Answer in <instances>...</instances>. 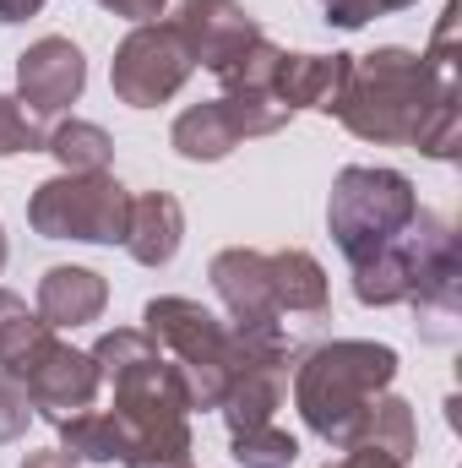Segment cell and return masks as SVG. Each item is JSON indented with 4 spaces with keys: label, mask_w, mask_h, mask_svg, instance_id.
Listing matches in <instances>:
<instances>
[{
    "label": "cell",
    "mask_w": 462,
    "mask_h": 468,
    "mask_svg": "<svg viewBox=\"0 0 462 468\" xmlns=\"http://www.w3.org/2000/svg\"><path fill=\"white\" fill-rule=\"evenodd\" d=\"M38 11H44V0H0V27L27 22V16H38Z\"/></svg>",
    "instance_id": "obj_31"
},
{
    "label": "cell",
    "mask_w": 462,
    "mask_h": 468,
    "mask_svg": "<svg viewBox=\"0 0 462 468\" xmlns=\"http://www.w3.org/2000/svg\"><path fill=\"white\" fill-rule=\"evenodd\" d=\"M22 468H77V463H71L66 452H27V458H22Z\"/></svg>",
    "instance_id": "obj_32"
},
{
    "label": "cell",
    "mask_w": 462,
    "mask_h": 468,
    "mask_svg": "<svg viewBox=\"0 0 462 468\" xmlns=\"http://www.w3.org/2000/svg\"><path fill=\"white\" fill-rule=\"evenodd\" d=\"M289 120L294 115L283 104H272V99H234V93H224V99L191 104L185 115L174 120L169 142H174V153L185 164H218V158H229L239 142L278 136Z\"/></svg>",
    "instance_id": "obj_8"
},
{
    "label": "cell",
    "mask_w": 462,
    "mask_h": 468,
    "mask_svg": "<svg viewBox=\"0 0 462 468\" xmlns=\"http://www.w3.org/2000/svg\"><path fill=\"white\" fill-rule=\"evenodd\" d=\"M60 431V452L71 463H120L125 458V431H120L115 409H77L66 420H55Z\"/></svg>",
    "instance_id": "obj_22"
},
{
    "label": "cell",
    "mask_w": 462,
    "mask_h": 468,
    "mask_svg": "<svg viewBox=\"0 0 462 468\" xmlns=\"http://www.w3.org/2000/svg\"><path fill=\"white\" fill-rule=\"evenodd\" d=\"M55 327L38 316V311H27V300L22 294H11V289H0V370L5 376H27L44 354L55 349Z\"/></svg>",
    "instance_id": "obj_20"
},
{
    "label": "cell",
    "mask_w": 462,
    "mask_h": 468,
    "mask_svg": "<svg viewBox=\"0 0 462 468\" xmlns=\"http://www.w3.org/2000/svg\"><path fill=\"white\" fill-rule=\"evenodd\" d=\"M99 376L110 387L125 458L120 468H191V392L169 354L158 349L142 327H115L93 344Z\"/></svg>",
    "instance_id": "obj_2"
},
{
    "label": "cell",
    "mask_w": 462,
    "mask_h": 468,
    "mask_svg": "<svg viewBox=\"0 0 462 468\" xmlns=\"http://www.w3.org/2000/svg\"><path fill=\"white\" fill-rule=\"evenodd\" d=\"M5 256H11V245H5V229H0V272H5Z\"/></svg>",
    "instance_id": "obj_33"
},
{
    "label": "cell",
    "mask_w": 462,
    "mask_h": 468,
    "mask_svg": "<svg viewBox=\"0 0 462 468\" xmlns=\"http://www.w3.org/2000/svg\"><path fill=\"white\" fill-rule=\"evenodd\" d=\"M191 71H196V60L169 22H136L110 60V88L131 110H158L191 82Z\"/></svg>",
    "instance_id": "obj_7"
},
{
    "label": "cell",
    "mask_w": 462,
    "mask_h": 468,
    "mask_svg": "<svg viewBox=\"0 0 462 468\" xmlns=\"http://www.w3.org/2000/svg\"><path fill=\"white\" fill-rule=\"evenodd\" d=\"M22 387H27V398H33V414L66 420V414L99 403L104 376H99V359H93V354H82V349H71V344L55 338V349L22 376Z\"/></svg>",
    "instance_id": "obj_13"
},
{
    "label": "cell",
    "mask_w": 462,
    "mask_h": 468,
    "mask_svg": "<svg viewBox=\"0 0 462 468\" xmlns=\"http://www.w3.org/2000/svg\"><path fill=\"white\" fill-rule=\"evenodd\" d=\"M278 60H283V49L261 33L250 49H239L229 66L218 71V82H224V93L234 99H272V77H278Z\"/></svg>",
    "instance_id": "obj_24"
},
{
    "label": "cell",
    "mask_w": 462,
    "mask_h": 468,
    "mask_svg": "<svg viewBox=\"0 0 462 468\" xmlns=\"http://www.w3.org/2000/svg\"><path fill=\"white\" fill-rule=\"evenodd\" d=\"M82 88H88V60L71 38L49 33L16 55V104L33 120L66 115L82 99Z\"/></svg>",
    "instance_id": "obj_11"
},
{
    "label": "cell",
    "mask_w": 462,
    "mask_h": 468,
    "mask_svg": "<svg viewBox=\"0 0 462 468\" xmlns=\"http://www.w3.org/2000/svg\"><path fill=\"white\" fill-rule=\"evenodd\" d=\"M44 153L66 169V175H110L115 164V136L93 120H60L55 131H44Z\"/></svg>",
    "instance_id": "obj_23"
},
{
    "label": "cell",
    "mask_w": 462,
    "mask_h": 468,
    "mask_svg": "<svg viewBox=\"0 0 462 468\" xmlns=\"http://www.w3.org/2000/svg\"><path fill=\"white\" fill-rule=\"evenodd\" d=\"M327 468H403L397 458H386V452H370V447H343V458Z\"/></svg>",
    "instance_id": "obj_30"
},
{
    "label": "cell",
    "mask_w": 462,
    "mask_h": 468,
    "mask_svg": "<svg viewBox=\"0 0 462 468\" xmlns=\"http://www.w3.org/2000/svg\"><path fill=\"white\" fill-rule=\"evenodd\" d=\"M408 250H414V311L419 322L441 338L446 322L462 311V245L457 229L441 218V213H425L408 224Z\"/></svg>",
    "instance_id": "obj_9"
},
{
    "label": "cell",
    "mask_w": 462,
    "mask_h": 468,
    "mask_svg": "<svg viewBox=\"0 0 462 468\" xmlns=\"http://www.w3.org/2000/svg\"><path fill=\"white\" fill-rule=\"evenodd\" d=\"M142 333L180 365L185 392H191V409H218L224 392H229V381L239 376V365L250 359L229 322H218L202 300H185V294L147 300Z\"/></svg>",
    "instance_id": "obj_4"
},
{
    "label": "cell",
    "mask_w": 462,
    "mask_h": 468,
    "mask_svg": "<svg viewBox=\"0 0 462 468\" xmlns=\"http://www.w3.org/2000/svg\"><path fill=\"white\" fill-rule=\"evenodd\" d=\"M353 300L370 305V311H386V305H408L414 300V250H408V234L392 239L386 250L353 261Z\"/></svg>",
    "instance_id": "obj_21"
},
{
    "label": "cell",
    "mask_w": 462,
    "mask_h": 468,
    "mask_svg": "<svg viewBox=\"0 0 462 468\" xmlns=\"http://www.w3.org/2000/svg\"><path fill=\"white\" fill-rule=\"evenodd\" d=\"M131 218V191L115 175H55L33 186L27 224L44 239H82V245H120Z\"/></svg>",
    "instance_id": "obj_6"
},
{
    "label": "cell",
    "mask_w": 462,
    "mask_h": 468,
    "mask_svg": "<svg viewBox=\"0 0 462 468\" xmlns=\"http://www.w3.org/2000/svg\"><path fill=\"white\" fill-rule=\"evenodd\" d=\"M110 305V283L93 272V267H49L38 278V316L66 333V327H88L99 322Z\"/></svg>",
    "instance_id": "obj_17"
},
{
    "label": "cell",
    "mask_w": 462,
    "mask_h": 468,
    "mask_svg": "<svg viewBox=\"0 0 462 468\" xmlns=\"http://www.w3.org/2000/svg\"><path fill=\"white\" fill-rule=\"evenodd\" d=\"M120 245L142 267H169L180 256V245H185V207H180V197H169V191H136Z\"/></svg>",
    "instance_id": "obj_15"
},
{
    "label": "cell",
    "mask_w": 462,
    "mask_h": 468,
    "mask_svg": "<svg viewBox=\"0 0 462 468\" xmlns=\"http://www.w3.org/2000/svg\"><path fill=\"white\" fill-rule=\"evenodd\" d=\"M408 5H419V0H321V11H327V22L332 27H364V22H375V16H392V11H408Z\"/></svg>",
    "instance_id": "obj_28"
},
{
    "label": "cell",
    "mask_w": 462,
    "mask_h": 468,
    "mask_svg": "<svg viewBox=\"0 0 462 468\" xmlns=\"http://www.w3.org/2000/svg\"><path fill=\"white\" fill-rule=\"evenodd\" d=\"M163 22L185 38L191 60L202 71H224L239 49H250L261 38V22L239 5V0H169L163 5Z\"/></svg>",
    "instance_id": "obj_10"
},
{
    "label": "cell",
    "mask_w": 462,
    "mask_h": 468,
    "mask_svg": "<svg viewBox=\"0 0 462 468\" xmlns=\"http://www.w3.org/2000/svg\"><path fill=\"white\" fill-rule=\"evenodd\" d=\"M27 425H33V398H27V387L0 370V447H5V441H22Z\"/></svg>",
    "instance_id": "obj_27"
},
{
    "label": "cell",
    "mask_w": 462,
    "mask_h": 468,
    "mask_svg": "<svg viewBox=\"0 0 462 468\" xmlns=\"http://www.w3.org/2000/svg\"><path fill=\"white\" fill-rule=\"evenodd\" d=\"M397 381V349L370 338H338L299 359L294 370V409L310 436L343 447L359 414Z\"/></svg>",
    "instance_id": "obj_3"
},
{
    "label": "cell",
    "mask_w": 462,
    "mask_h": 468,
    "mask_svg": "<svg viewBox=\"0 0 462 468\" xmlns=\"http://www.w3.org/2000/svg\"><path fill=\"white\" fill-rule=\"evenodd\" d=\"M414 218H419V191L403 169H381V164L338 169L332 202H327V229L348 256V267L386 250L392 239H403Z\"/></svg>",
    "instance_id": "obj_5"
},
{
    "label": "cell",
    "mask_w": 462,
    "mask_h": 468,
    "mask_svg": "<svg viewBox=\"0 0 462 468\" xmlns=\"http://www.w3.org/2000/svg\"><path fill=\"white\" fill-rule=\"evenodd\" d=\"M229 452L239 468H289L299 458V436L272 420V425H256V431L229 436Z\"/></svg>",
    "instance_id": "obj_25"
},
{
    "label": "cell",
    "mask_w": 462,
    "mask_h": 468,
    "mask_svg": "<svg viewBox=\"0 0 462 468\" xmlns=\"http://www.w3.org/2000/svg\"><path fill=\"white\" fill-rule=\"evenodd\" d=\"M348 71H353V55H289L278 60V77H272V104H283L289 115L294 110H321V115H338L348 88Z\"/></svg>",
    "instance_id": "obj_14"
},
{
    "label": "cell",
    "mask_w": 462,
    "mask_h": 468,
    "mask_svg": "<svg viewBox=\"0 0 462 468\" xmlns=\"http://www.w3.org/2000/svg\"><path fill=\"white\" fill-rule=\"evenodd\" d=\"M99 5L115 11V16H125V22H158L169 0H99Z\"/></svg>",
    "instance_id": "obj_29"
},
{
    "label": "cell",
    "mask_w": 462,
    "mask_h": 468,
    "mask_svg": "<svg viewBox=\"0 0 462 468\" xmlns=\"http://www.w3.org/2000/svg\"><path fill=\"white\" fill-rule=\"evenodd\" d=\"M457 0H452L425 55L403 44L353 55L343 104H338L343 131L375 147H414L436 110L457 104Z\"/></svg>",
    "instance_id": "obj_1"
},
{
    "label": "cell",
    "mask_w": 462,
    "mask_h": 468,
    "mask_svg": "<svg viewBox=\"0 0 462 468\" xmlns=\"http://www.w3.org/2000/svg\"><path fill=\"white\" fill-rule=\"evenodd\" d=\"M267 267H272V294H278L283 316H327L332 283H327V267L310 250H299V245L267 250Z\"/></svg>",
    "instance_id": "obj_18"
},
{
    "label": "cell",
    "mask_w": 462,
    "mask_h": 468,
    "mask_svg": "<svg viewBox=\"0 0 462 468\" xmlns=\"http://www.w3.org/2000/svg\"><path fill=\"white\" fill-rule=\"evenodd\" d=\"M283 398H289V359H245L224 392V403H218V414H224L229 436H239V431L272 425Z\"/></svg>",
    "instance_id": "obj_16"
},
{
    "label": "cell",
    "mask_w": 462,
    "mask_h": 468,
    "mask_svg": "<svg viewBox=\"0 0 462 468\" xmlns=\"http://www.w3.org/2000/svg\"><path fill=\"white\" fill-rule=\"evenodd\" d=\"M343 447H370V452H386V458H397V463L408 468L414 463V452H419V420H414V403L381 392V398L359 414V425L348 431Z\"/></svg>",
    "instance_id": "obj_19"
},
{
    "label": "cell",
    "mask_w": 462,
    "mask_h": 468,
    "mask_svg": "<svg viewBox=\"0 0 462 468\" xmlns=\"http://www.w3.org/2000/svg\"><path fill=\"white\" fill-rule=\"evenodd\" d=\"M16 153H44V125L16 99L0 93V158H16Z\"/></svg>",
    "instance_id": "obj_26"
},
{
    "label": "cell",
    "mask_w": 462,
    "mask_h": 468,
    "mask_svg": "<svg viewBox=\"0 0 462 468\" xmlns=\"http://www.w3.org/2000/svg\"><path fill=\"white\" fill-rule=\"evenodd\" d=\"M207 278H213V294L224 300L229 311V327L239 333H256V327H289L283 311H278V294H272V267H267V250H250V245H229L207 261Z\"/></svg>",
    "instance_id": "obj_12"
}]
</instances>
